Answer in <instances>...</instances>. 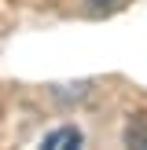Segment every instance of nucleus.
<instances>
[{"mask_svg": "<svg viewBox=\"0 0 147 150\" xmlns=\"http://www.w3.org/2000/svg\"><path fill=\"white\" fill-rule=\"evenodd\" d=\"M125 139H129L132 146H147V132H140V128H129V136H125Z\"/></svg>", "mask_w": 147, "mask_h": 150, "instance_id": "nucleus-2", "label": "nucleus"}, {"mask_svg": "<svg viewBox=\"0 0 147 150\" xmlns=\"http://www.w3.org/2000/svg\"><path fill=\"white\" fill-rule=\"evenodd\" d=\"M44 146L48 150H70V146H81V132L74 128V125H66V128H55L44 136Z\"/></svg>", "mask_w": 147, "mask_h": 150, "instance_id": "nucleus-1", "label": "nucleus"}, {"mask_svg": "<svg viewBox=\"0 0 147 150\" xmlns=\"http://www.w3.org/2000/svg\"><path fill=\"white\" fill-rule=\"evenodd\" d=\"M92 4H110V0H92Z\"/></svg>", "mask_w": 147, "mask_h": 150, "instance_id": "nucleus-3", "label": "nucleus"}]
</instances>
